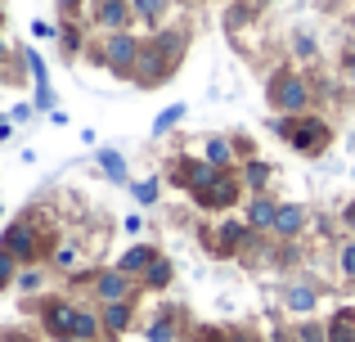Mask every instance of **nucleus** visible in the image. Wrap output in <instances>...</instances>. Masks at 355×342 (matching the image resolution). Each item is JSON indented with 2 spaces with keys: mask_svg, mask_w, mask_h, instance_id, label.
<instances>
[{
  "mask_svg": "<svg viewBox=\"0 0 355 342\" xmlns=\"http://www.w3.org/2000/svg\"><path fill=\"white\" fill-rule=\"evenodd\" d=\"M99 167H104V176L113 185H130V176H126V158H121L117 149H99Z\"/></svg>",
  "mask_w": 355,
  "mask_h": 342,
  "instance_id": "nucleus-14",
  "label": "nucleus"
},
{
  "mask_svg": "<svg viewBox=\"0 0 355 342\" xmlns=\"http://www.w3.org/2000/svg\"><path fill=\"white\" fill-rule=\"evenodd\" d=\"M180 117H184V104H171V108H162V113H157V122H153V135H166L175 122H180Z\"/></svg>",
  "mask_w": 355,
  "mask_h": 342,
  "instance_id": "nucleus-23",
  "label": "nucleus"
},
{
  "mask_svg": "<svg viewBox=\"0 0 355 342\" xmlns=\"http://www.w3.org/2000/svg\"><path fill=\"white\" fill-rule=\"evenodd\" d=\"M270 99H275V108L284 117H297V113H306V104H311V86H306L302 77H293V72H284V77L270 86Z\"/></svg>",
  "mask_w": 355,
  "mask_h": 342,
  "instance_id": "nucleus-3",
  "label": "nucleus"
},
{
  "mask_svg": "<svg viewBox=\"0 0 355 342\" xmlns=\"http://www.w3.org/2000/svg\"><path fill=\"white\" fill-rule=\"evenodd\" d=\"M32 36H41V41H50V36H59V27H54V23H41V18H36V23H32Z\"/></svg>",
  "mask_w": 355,
  "mask_h": 342,
  "instance_id": "nucleus-35",
  "label": "nucleus"
},
{
  "mask_svg": "<svg viewBox=\"0 0 355 342\" xmlns=\"http://www.w3.org/2000/svg\"><path fill=\"white\" fill-rule=\"evenodd\" d=\"M130 0H99V9H95V23L99 27H108V32H126V23H130Z\"/></svg>",
  "mask_w": 355,
  "mask_h": 342,
  "instance_id": "nucleus-7",
  "label": "nucleus"
},
{
  "mask_svg": "<svg viewBox=\"0 0 355 342\" xmlns=\"http://www.w3.org/2000/svg\"><path fill=\"white\" fill-rule=\"evenodd\" d=\"M239 239H243V225H234V221H230V225H220V243H216V248H220V253H230Z\"/></svg>",
  "mask_w": 355,
  "mask_h": 342,
  "instance_id": "nucleus-26",
  "label": "nucleus"
},
{
  "mask_svg": "<svg viewBox=\"0 0 355 342\" xmlns=\"http://www.w3.org/2000/svg\"><path fill=\"white\" fill-rule=\"evenodd\" d=\"M59 36H63V54H77V50H81V32H72L68 23L59 27Z\"/></svg>",
  "mask_w": 355,
  "mask_h": 342,
  "instance_id": "nucleus-31",
  "label": "nucleus"
},
{
  "mask_svg": "<svg viewBox=\"0 0 355 342\" xmlns=\"http://www.w3.org/2000/svg\"><path fill=\"white\" fill-rule=\"evenodd\" d=\"M275 131L284 135L293 149H302V153H320L324 144H329V126H324L320 117H306V113H297V117H279Z\"/></svg>",
  "mask_w": 355,
  "mask_h": 342,
  "instance_id": "nucleus-2",
  "label": "nucleus"
},
{
  "mask_svg": "<svg viewBox=\"0 0 355 342\" xmlns=\"http://www.w3.org/2000/svg\"><path fill=\"white\" fill-rule=\"evenodd\" d=\"M302 342H324V329L320 325H306L302 329Z\"/></svg>",
  "mask_w": 355,
  "mask_h": 342,
  "instance_id": "nucleus-36",
  "label": "nucleus"
},
{
  "mask_svg": "<svg viewBox=\"0 0 355 342\" xmlns=\"http://www.w3.org/2000/svg\"><path fill=\"white\" fill-rule=\"evenodd\" d=\"M180 54H184V32H157L153 41L139 50V63H135L130 77H135L144 90H153V86H162V81L175 72Z\"/></svg>",
  "mask_w": 355,
  "mask_h": 342,
  "instance_id": "nucleus-1",
  "label": "nucleus"
},
{
  "mask_svg": "<svg viewBox=\"0 0 355 342\" xmlns=\"http://www.w3.org/2000/svg\"><path fill=\"white\" fill-rule=\"evenodd\" d=\"M329 342H355V311H342L329 325Z\"/></svg>",
  "mask_w": 355,
  "mask_h": 342,
  "instance_id": "nucleus-20",
  "label": "nucleus"
},
{
  "mask_svg": "<svg viewBox=\"0 0 355 342\" xmlns=\"http://www.w3.org/2000/svg\"><path fill=\"white\" fill-rule=\"evenodd\" d=\"M0 81H5V68H0Z\"/></svg>",
  "mask_w": 355,
  "mask_h": 342,
  "instance_id": "nucleus-42",
  "label": "nucleus"
},
{
  "mask_svg": "<svg viewBox=\"0 0 355 342\" xmlns=\"http://www.w3.org/2000/svg\"><path fill=\"white\" fill-rule=\"evenodd\" d=\"M54 262H59L63 271H72V262H77V248H72V243H63V248H59V257H54Z\"/></svg>",
  "mask_w": 355,
  "mask_h": 342,
  "instance_id": "nucleus-34",
  "label": "nucleus"
},
{
  "mask_svg": "<svg viewBox=\"0 0 355 342\" xmlns=\"http://www.w3.org/2000/svg\"><path fill=\"white\" fill-rule=\"evenodd\" d=\"M153 248H144V243H135V248H130V253L126 257H121V262H117V271L121 275H139V271H148V262H153Z\"/></svg>",
  "mask_w": 355,
  "mask_h": 342,
  "instance_id": "nucleus-15",
  "label": "nucleus"
},
{
  "mask_svg": "<svg viewBox=\"0 0 355 342\" xmlns=\"http://www.w3.org/2000/svg\"><path fill=\"white\" fill-rule=\"evenodd\" d=\"M288 311H297V316H311V311H315V289L293 284V289H288Z\"/></svg>",
  "mask_w": 355,
  "mask_h": 342,
  "instance_id": "nucleus-17",
  "label": "nucleus"
},
{
  "mask_svg": "<svg viewBox=\"0 0 355 342\" xmlns=\"http://www.w3.org/2000/svg\"><path fill=\"white\" fill-rule=\"evenodd\" d=\"M148 338H153V342H171V338H175L171 320H153V325H148Z\"/></svg>",
  "mask_w": 355,
  "mask_h": 342,
  "instance_id": "nucleus-28",
  "label": "nucleus"
},
{
  "mask_svg": "<svg viewBox=\"0 0 355 342\" xmlns=\"http://www.w3.org/2000/svg\"><path fill=\"white\" fill-rule=\"evenodd\" d=\"M266 180H270L266 162H248V185H266Z\"/></svg>",
  "mask_w": 355,
  "mask_h": 342,
  "instance_id": "nucleus-33",
  "label": "nucleus"
},
{
  "mask_svg": "<svg viewBox=\"0 0 355 342\" xmlns=\"http://www.w3.org/2000/svg\"><path fill=\"white\" fill-rule=\"evenodd\" d=\"M302 225H306V207H297V203H279V212H275V234L279 239H293V234H302Z\"/></svg>",
  "mask_w": 355,
  "mask_h": 342,
  "instance_id": "nucleus-8",
  "label": "nucleus"
},
{
  "mask_svg": "<svg viewBox=\"0 0 355 342\" xmlns=\"http://www.w3.org/2000/svg\"><path fill=\"white\" fill-rule=\"evenodd\" d=\"M347 81H351V86H355V54H351V59H347Z\"/></svg>",
  "mask_w": 355,
  "mask_h": 342,
  "instance_id": "nucleus-37",
  "label": "nucleus"
},
{
  "mask_svg": "<svg viewBox=\"0 0 355 342\" xmlns=\"http://www.w3.org/2000/svg\"><path fill=\"white\" fill-rule=\"evenodd\" d=\"M139 50H144V45H139L130 32H108L104 63H108L113 72H121V77H130V72H135V63H139Z\"/></svg>",
  "mask_w": 355,
  "mask_h": 342,
  "instance_id": "nucleus-4",
  "label": "nucleus"
},
{
  "mask_svg": "<svg viewBox=\"0 0 355 342\" xmlns=\"http://www.w3.org/2000/svg\"><path fill=\"white\" fill-rule=\"evenodd\" d=\"M130 14H135L139 23L157 27V23H162V14H166V0H130Z\"/></svg>",
  "mask_w": 355,
  "mask_h": 342,
  "instance_id": "nucleus-16",
  "label": "nucleus"
},
{
  "mask_svg": "<svg viewBox=\"0 0 355 342\" xmlns=\"http://www.w3.org/2000/svg\"><path fill=\"white\" fill-rule=\"evenodd\" d=\"M14 262H18V257H14V253H5V248H0V293H5L9 284H14Z\"/></svg>",
  "mask_w": 355,
  "mask_h": 342,
  "instance_id": "nucleus-24",
  "label": "nucleus"
},
{
  "mask_svg": "<svg viewBox=\"0 0 355 342\" xmlns=\"http://www.w3.org/2000/svg\"><path fill=\"white\" fill-rule=\"evenodd\" d=\"M18 289H23V293H36V289H41V271H36V266H27V271L18 275Z\"/></svg>",
  "mask_w": 355,
  "mask_h": 342,
  "instance_id": "nucleus-30",
  "label": "nucleus"
},
{
  "mask_svg": "<svg viewBox=\"0 0 355 342\" xmlns=\"http://www.w3.org/2000/svg\"><path fill=\"white\" fill-rule=\"evenodd\" d=\"M59 342H77V338H59Z\"/></svg>",
  "mask_w": 355,
  "mask_h": 342,
  "instance_id": "nucleus-40",
  "label": "nucleus"
},
{
  "mask_svg": "<svg viewBox=\"0 0 355 342\" xmlns=\"http://www.w3.org/2000/svg\"><path fill=\"white\" fill-rule=\"evenodd\" d=\"M0 248H5V253H14L18 262H32V257H36V234H32V225H27V221H14V225L5 230V239H0Z\"/></svg>",
  "mask_w": 355,
  "mask_h": 342,
  "instance_id": "nucleus-6",
  "label": "nucleus"
},
{
  "mask_svg": "<svg viewBox=\"0 0 355 342\" xmlns=\"http://www.w3.org/2000/svg\"><path fill=\"white\" fill-rule=\"evenodd\" d=\"M126 325H130V302H108V307H104V329L121 334Z\"/></svg>",
  "mask_w": 355,
  "mask_h": 342,
  "instance_id": "nucleus-18",
  "label": "nucleus"
},
{
  "mask_svg": "<svg viewBox=\"0 0 355 342\" xmlns=\"http://www.w3.org/2000/svg\"><path fill=\"white\" fill-rule=\"evenodd\" d=\"M72 5H81V0H59V9H63V14H72Z\"/></svg>",
  "mask_w": 355,
  "mask_h": 342,
  "instance_id": "nucleus-38",
  "label": "nucleus"
},
{
  "mask_svg": "<svg viewBox=\"0 0 355 342\" xmlns=\"http://www.w3.org/2000/svg\"><path fill=\"white\" fill-rule=\"evenodd\" d=\"M23 59H27V68H32V77H36V86H45V81H50V72H45V63H41V54H36V50H23Z\"/></svg>",
  "mask_w": 355,
  "mask_h": 342,
  "instance_id": "nucleus-25",
  "label": "nucleus"
},
{
  "mask_svg": "<svg viewBox=\"0 0 355 342\" xmlns=\"http://www.w3.org/2000/svg\"><path fill=\"white\" fill-rule=\"evenodd\" d=\"M99 325H104L99 316H90V311H77V325H72V338H77V342H90V338L99 334Z\"/></svg>",
  "mask_w": 355,
  "mask_h": 342,
  "instance_id": "nucleus-21",
  "label": "nucleus"
},
{
  "mask_svg": "<svg viewBox=\"0 0 355 342\" xmlns=\"http://www.w3.org/2000/svg\"><path fill=\"white\" fill-rule=\"evenodd\" d=\"M211 342H225V338H216V334H211Z\"/></svg>",
  "mask_w": 355,
  "mask_h": 342,
  "instance_id": "nucleus-39",
  "label": "nucleus"
},
{
  "mask_svg": "<svg viewBox=\"0 0 355 342\" xmlns=\"http://www.w3.org/2000/svg\"><path fill=\"white\" fill-rule=\"evenodd\" d=\"M36 108H41V113H54V90H50V81H45V86H36Z\"/></svg>",
  "mask_w": 355,
  "mask_h": 342,
  "instance_id": "nucleus-32",
  "label": "nucleus"
},
{
  "mask_svg": "<svg viewBox=\"0 0 355 342\" xmlns=\"http://www.w3.org/2000/svg\"><path fill=\"white\" fill-rule=\"evenodd\" d=\"M275 212H279V203L266 198V194H257V198H252V207H248V225L252 230H270V225H275Z\"/></svg>",
  "mask_w": 355,
  "mask_h": 342,
  "instance_id": "nucleus-12",
  "label": "nucleus"
},
{
  "mask_svg": "<svg viewBox=\"0 0 355 342\" xmlns=\"http://www.w3.org/2000/svg\"><path fill=\"white\" fill-rule=\"evenodd\" d=\"M0 59H5V45H0Z\"/></svg>",
  "mask_w": 355,
  "mask_h": 342,
  "instance_id": "nucleus-41",
  "label": "nucleus"
},
{
  "mask_svg": "<svg viewBox=\"0 0 355 342\" xmlns=\"http://www.w3.org/2000/svg\"><path fill=\"white\" fill-rule=\"evenodd\" d=\"M338 262H342V275L355 280V239H351V243H342V257H338Z\"/></svg>",
  "mask_w": 355,
  "mask_h": 342,
  "instance_id": "nucleus-29",
  "label": "nucleus"
},
{
  "mask_svg": "<svg viewBox=\"0 0 355 342\" xmlns=\"http://www.w3.org/2000/svg\"><path fill=\"white\" fill-rule=\"evenodd\" d=\"M157 189H162V185H157L153 176H148V180H135V185H130L135 203H144V207H153V203H157Z\"/></svg>",
  "mask_w": 355,
  "mask_h": 342,
  "instance_id": "nucleus-22",
  "label": "nucleus"
},
{
  "mask_svg": "<svg viewBox=\"0 0 355 342\" xmlns=\"http://www.w3.org/2000/svg\"><path fill=\"white\" fill-rule=\"evenodd\" d=\"M293 50L302 54V59H315V36H311V32H297V36H293Z\"/></svg>",
  "mask_w": 355,
  "mask_h": 342,
  "instance_id": "nucleus-27",
  "label": "nucleus"
},
{
  "mask_svg": "<svg viewBox=\"0 0 355 342\" xmlns=\"http://www.w3.org/2000/svg\"><path fill=\"white\" fill-rule=\"evenodd\" d=\"M144 284L148 289H166V284H171V262H166V257H153L148 271H144Z\"/></svg>",
  "mask_w": 355,
  "mask_h": 342,
  "instance_id": "nucleus-19",
  "label": "nucleus"
},
{
  "mask_svg": "<svg viewBox=\"0 0 355 342\" xmlns=\"http://www.w3.org/2000/svg\"><path fill=\"white\" fill-rule=\"evenodd\" d=\"M193 198H198L202 207H230V203L239 198V185H234V180H225V176H220L216 185H207V189H198V194H193Z\"/></svg>",
  "mask_w": 355,
  "mask_h": 342,
  "instance_id": "nucleus-10",
  "label": "nucleus"
},
{
  "mask_svg": "<svg viewBox=\"0 0 355 342\" xmlns=\"http://www.w3.org/2000/svg\"><path fill=\"white\" fill-rule=\"evenodd\" d=\"M95 293H99L104 302H126V298H130V275H121V271L95 275Z\"/></svg>",
  "mask_w": 355,
  "mask_h": 342,
  "instance_id": "nucleus-9",
  "label": "nucleus"
},
{
  "mask_svg": "<svg viewBox=\"0 0 355 342\" xmlns=\"http://www.w3.org/2000/svg\"><path fill=\"white\" fill-rule=\"evenodd\" d=\"M202 162H211V167L225 171L230 162H234V140H225V135H211V140H207V158H202Z\"/></svg>",
  "mask_w": 355,
  "mask_h": 342,
  "instance_id": "nucleus-13",
  "label": "nucleus"
},
{
  "mask_svg": "<svg viewBox=\"0 0 355 342\" xmlns=\"http://www.w3.org/2000/svg\"><path fill=\"white\" fill-rule=\"evenodd\" d=\"M45 325H50L59 338H72V325H77V307H72V302H54V307L45 311Z\"/></svg>",
  "mask_w": 355,
  "mask_h": 342,
  "instance_id": "nucleus-11",
  "label": "nucleus"
},
{
  "mask_svg": "<svg viewBox=\"0 0 355 342\" xmlns=\"http://www.w3.org/2000/svg\"><path fill=\"white\" fill-rule=\"evenodd\" d=\"M220 180V167H211V162H175V185L180 189H207V185Z\"/></svg>",
  "mask_w": 355,
  "mask_h": 342,
  "instance_id": "nucleus-5",
  "label": "nucleus"
},
{
  "mask_svg": "<svg viewBox=\"0 0 355 342\" xmlns=\"http://www.w3.org/2000/svg\"><path fill=\"white\" fill-rule=\"evenodd\" d=\"M297 342H302V338H297Z\"/></svg>",
  "mask_w": 355,
  "mask_h": 342,
  "instance_id": "nucleus-43",
  "label": "nucleus"
}]
</instances>
